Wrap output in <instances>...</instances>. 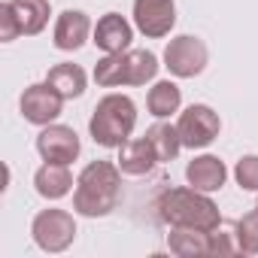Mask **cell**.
I'll use <instances>...</instances> for the list:
<instances>
[{"label":"cell","mask_w":258,"mask_h":258,"mask_svg":"<svg viewBox=\"0 0 258 258\" xmlns=\"http://www.w3.org/2000/svg\"><path fill=\"white\" fill-rule=\"evenodd\" d=\"M31 237L43 252H64L76 240V219L61 207L40 210L31 222Z\"/></svg>","instance_id":"4"},{"label":"cell","mask_w":258,"mask_h":258,"mask_svg":"<svg viewBox=\"0 0 258 258\" xmlns=\"http://www.w3.org/2000/svg\"><path fill=\"white\" fill-rule=\"evenodd\" d=\"M146 140L152 143V149H155V155H158L161 164L173 161V158L179 155V149H182V137H179V131H176V124L161 121V118L146 131Z\"/></svg>","instance_id":"19"},{"label":"cell","mask_w":258,"mask_h":258,"mask_svg":"<svg viewBox=\"0 0 258 258\" xmlns=\"http://www.w3.org/2000/svg\"><path fill=\"white\" fill-rule=\"evenodd\" d=\"M158 55L149 49H127V85H146L158 76Z\"/></svg>","instance_id":"21"},{"label":"cell","mask_w":258,"mask_h":258,"mask_svg":"<svg viewBox=\"0 0 258 258\" xmlns=\"http://www.w3.org/2000/svg\"><path fill=\"white\" fill-rule=\"evenodd\" d=\"M234 240H237V246H240L243 255H258V207L237 219Z\"/></svg>","instance_id":"22"},{"label":"cell","mask_w":258,"mask_h":258,"mask_svg":"<svg viewBox=\"0 0 258 258\" xmlns=\"http://www.w3.org/2000/svg\"><path fill=\"white\" fill-rule=\"evenodd\" d=\"M210 61V49L201 37L191 34H179L167 43L164 49V67L176 76V79H195L207 70Z\"/></svg>","instance_id":"5"},{"label":"cell","mask_w":258,"mask_h":258,"mask_svg":"<svg viewBox=\"0 0 258 258\" xmlns=\"http://www.w3.org/2000/svg\"><path fill=\"white\" fill-rule=\"evenodd\" d=\"M16 37H22V25H19V19H16L13 4L7 0V4H0V40H4V43H13Z\"/></svg>","instance_id":"24"},{"label":"cell","mask_w":258,"mask_h":258,"mask_svg":"<svg viewBox=\"0 0 258 258\" xmlns=\"http://www.w3.org/2000/svg\"><path fill=\"white\" fill-rule=\"evenodd\" d=\"M176 25V4L173 0H134V28L149 37L161 40Z\"/></svg>","instance_id":"9"},{"label":"cell","mask_w":258,"mask_h":258,"mask_svg":"<svg viewBox=\"0 0 258 258\" xmlns=\"http://www.w3.org/2000/svg\"><path fill=\"white\" fill-rule=\"evenodd\" d=\"M115 164L124 176H146L161 161H158V155H155V149L146 137H131L124 146H118V161Z\"/></svg>","instance_id":"13"},{"label":"cell","mask_w":258,"mask_h":258,"mask_svg":"<svg viewBox=\"0 0 258 258\" xmlns=\"http://www.w3.org/2000/svg\"><path fill=\"white\" fill-rule=\"evenodd\" d=\"M234 179L243 191H258V155H243L234 164Z\"/></svg>","instance_id":"23"},{"label":"cell","mask_w":258,"mask_h":258,"mask_svg":"<svg viewBox=\"0 0 258 258\" xmlns=\"http://www.w3.org/2000/svg\"><path fill=\"white\" fill-rule=\"evenodd\" d=\"M137 127V103L127 94H106L94 103V112L88 118V134L103 149H118L131 140Z\"/></svg>","instance_id":"3"},{"label":"cell","mask_w":258,"mask_h":258,"mask_svg":"<svg viewBox=\"0 0 258 258\" xmlns=\"http://www.w3.org/2000/svg\"><path fill=\"white\" fill-rule=\"evenodd\" d=\"M91 31H94V28H91V19H88L82 10H64V13L58 16V22H55V34H52L55 49H61V52H76V49L85 46V40H88Z\"/></svg>","instance_id":"11"},{"label":"cell","mask_w":258,"mask_h":258,"mask_svg":"<svg viewBox=\"0 0 258 258\" xmlns=\"http://www.w3.org/2000/svg\"><path fill=\"white\" fill-rule=\"evenodd\" d=\"M46 82H49L64 100H73V97H82V94H85L88 76H85V70H82L79 64L64 61V64H55V67L46 73Z\"/></svg>","instance_id":"15"},{"label":"cell","mask_w":258,"mask_h":258,"mask_svg":"<svg viewBox=\"0 0 258 258\" xmlns=\"http://www.w3.org/2000/svg\"><path fill=\"white\" fill-rule=\"evenodd\" d=\"M10 4L16 10V19H19L25 37H37V34L46 31L49 16H52L49 0H10Z\"/></svg>","instance_id":"16"},{"label":"cell","mask_w":258,"mask_h":258,"mask_svg":"<svg viewBox=\"0 0 258 258\" xmlns=\"http://www.w3.org/2000/svg\"><path fill=\"white\" fill-rule=\"evenodd\" d=\"M146 106H149V112H152L155 118H167V115L179 112V106H182V91H179V85L170 82V79L155 82V85L149 88V94H146Z\"/></svg>","instance_id":"18"},{"label":"cell","mask_w":258,"mask_h":258,"mask_svg":"<svg viewBox=\"0 0 258 258\" xmlns=\"http://www.w3.org/2000/svg\"><path fill=\"white\" fill-rule=\"evenodd\" d=\"M121 195V170L112 161H91L76 176L73 188V210L85 219L109 216L118 207Z\"/></svg>","instance_id":"1"},{"label":"cell","mask_w":258,"mask_h":258,"mask_svg":"<svg viewBox=\"0 0 258 258\" xmlns=\"http://www.w3.org/2000/svg\"><path fill=\"white\" fill-rule=\"evenodd\" d=\"M94 82L100 88H121V85H127V52L103 55L94 64Z\"/></svg>","instance_id":"20"},{"label":"cell","mask_w":258,"mask_h":258,"mask_svg":"<svg viewBox=\"0 0 258 258\" xmlns=\"http://www.w3.org/2000/svg\"><path fill=\"white\" fill-rule=\"evenodd\" d=\"M237 252H240L237 240H231V237L222 234L219 228L210 231V255H237Z\"/></svg>","instance_id":"25"},{"label":"cell","mask_w":258,"mask_h":258,"mask_svg":"<svg viewBox=\"0 0 258 258\" xmlns=\"http://www.w3.org/2000/svg\"><path fill=\"white\" fill-rule=\"evenodd\" d=\"M225 179H228V167L216 155H198V158H191L185 164V182L191 188H198V191L213 195V191H219L225 185Z\"/></svg>","instance_id":"12"},{"label":"cell","mask_w":258,"mask_h":258,"mask_svg":"<svg viewBox=\"0 0 258 258\" xmlns=\"http://www.w3.org/2000/svg\"><path fill=\"white\" fill-rule=\"evenodd\" d=\"M167 246L179 258H198L210 255V231H195V228H170Z\"/></svg>","instance_id":"17"},{"label":"cell","mask_w":258,"mask_h":258,"mask_svg":"<svg viewBox=\"0 0 258 258\" xmlns=\"http://www.w3.org/2000/svg\"><path fill=\"white\" fill-rule=\"evenodd\" d=\"M37 152L43 161H58V164H73L82 152L79 134L67 124H46L37 134Z\"/></svg>","instance_id":"8"},{"label":"cell","mask_w":258,"mask_h":258,"mask_svg":"<svg viewBox=\"0 0 258 258\" xmlns=\"http://www.w3.org/2000/svg\"><path fill=\"white\" fill-rule=\"evenodd\" d=\"M19 109H22L25 121L46 127V124H52V121L61 115L64 97H61L49 82H34V85L25 88V94H22V100H19Z\"/></svg>","instance_id":"7"},{"label":"cell","mask_w":258,"mask_h":258,"mask_svg":"<svg viewBox=\"0 0 258 258\" xmlns=\"http://www.w3.org/2000/svg\"><path fill=\"white\" fill-rule=\"evenodd\" d=\"M73 176H70V164H58V161H46L37 173H34V188L40 198L46 201H61L73 191Z\"/></svg>","instance_id":"14"},{"label":"cell","mask_w":258,"mask_h":258,"mask_svg":"<svg viewBox=\"0 0 258 258\" xmlns=\"http://www.w3.org/2000/svg\"><path fill=\"white\" fill-rule=\"evenodd\" d=\"M158 219L170 228H195V231H216L222 225V213L207 191L198 188H167L158 204Z\"/></svg>","instance_id":"2"},{"label":"cell","mask_w":258,"mask_h":258,"mask_svg":"<svg viewBox=\"0 0 258 258\" xmlns=\"http://www.w3.org/2000/svg\"><path fill=\"white\" fill-rule=\"evenodd\" d=\"M91 43L103 52V55H118V52H127L131 49V40H134V28L124 16L118 13H106L97 19L94 31H91Z\"/></svg>","instance_id":"10"},{"label":"cell","mask_w":258,"mask_h":258,"mask_svg":"<svg viewBox=\"0 0 258 258\" xmlns=\"http://www.w3.org/2000/svg\"><path fill=\"white\" fill-rule=\"evenodd\" d=\"M176 131L182 137V149H207L222 131V118H219V112L213 106L191 103L185 112H179Z\"/></svg>","instance_id":"6"}]
</instances>
